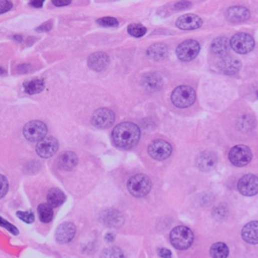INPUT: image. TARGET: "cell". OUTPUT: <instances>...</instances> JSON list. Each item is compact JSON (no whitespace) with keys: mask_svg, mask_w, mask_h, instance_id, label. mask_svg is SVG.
Listing matches in <instances>:
<instances>
[{"mask_svg":"<svg viewBox=\"0 0 258 258\" xmlns=\"http://www.w3.org/2000/svg\"><path fill=\"white\" fill-rule=\"evenodd\" d=\"M140 138L139 127L132 122H123L118 124L112 132L113 143L122 149L134 147Z\"/></svg>","mask_w":258,"mask_h":258,"instance_id":"cell-1","label":"cell"},{"mask_svg":"<svg viewBox=\"0 0 258 258\" xmlns=\"http://www.w3.org/2000/svg\"><path fill=\"white\" fill-rule=\"evenodd\" d=\"M169 240L176 249L186 250L191 247L194 242V233L186 226H178L171 230Z\"/></svg>","mask_w":258,"mask_h":258,"instance_id":"cell-2","label":"cell"},{"mask_svg":"<svg viewBox=\"0 0 258 258\" xmlns=\"http://www.w3.org/2000/svg\"><path fill=\"white\" fill-rule=\"evenodd\" d=\"M127 189L129 193L136 198L145 197L151 190L150 179L142 174L135 175L128 180Z\"/></svg>","mask_w":258,"mask_h":258,"instance_id":"cell-3","label":"cell"},{"mask_svg":"<svg viewBox=\"0 0 258 258\" xmlns=\"http://www.w3.org/2000/svg\"><path fill=\"white\" fill-rule=\"evenodd\" d=\"M196 100V92L189 86H180L171 94V101L178 108H187L194 104Z\"/></svg>","mask_w":258,"mask_h":258,"instance_id":"cell-4","label":"cell"},{"mask_svg":"<svg viewBox=\"0 0 258 258\" xmlns=\"http://www.w3.org/2000/svg\"><path fill=\"white\" fill-rule=\"evenodd\" d=\"M254 40L253 38L244 33H238L236 34L230 41L231 48L238 54L244 55L250 53L254 48Z\"/></svg>","mask_w":258,"mask_h":258,"instance_id":"cell-5","label":"cell"},{"mask_svg":"<svg viewBox=\"0 0 258 258\" xmlns=\"http://www.w3.org/2000/svg\"><path fill=\"white\" fill-rule=\"evenodd\" d=\"M48 132L47 125L38 120H34L26 124L24 127V135L25 137L32 142H37L41 141L46 137V134Z\"/></svg>","mask_w":258,"mask_h":258,"instance_id":"cell-6","label":"cell"},{"mask_svg":"<svg viewBox=\"0 0 258 258\" xmlns=\"http://www.w3.org/2000/svg\"><path fill=\"white\" fill-rule=\"evenodd\" d=\"M171 152H173V147H171L170 143L162 139H156L148 146L149 155L156 160L166 159L170 156Z\"/></svg>","mask_w":258,"mask_h":258,"instance_id":"cell-7","label":"cell"},{"mask_svg":"<svg viewBox=\"0 0 258 258\" xmlns=\"http://www.w3.org/2000/svg\"><path fill=\"white\" fill-rule=\"evenodd\" d=\"M229 159L236 166H245L252 159V152L246 145H236L229 152Z\"/></svg>","mask_w":258,"mask_h":258,"instance_id":"cell-8","label":"cell"},{"mask_svg":"<svg viewBox=\"0 0 258 258\" xmlns=\"http://www.w3.org/2000/svg\"><path fill=\"white\" fill-rule=\"evenodd\" d=\"M200 52V45L197 41L188 40L183 42L177 49V56L183 62L194 60Z\"/></svg>","mask_w":258,"mask_h":258,"instance_id":"cell-9","label":"cell"},{"mask_svg":"<svg viewBox=\"0 0 258 258\" xmlns=\"http://www.w3.org/2000/svg\"><path fill=\"white\" fill-rule=\"evenodd\" d=\"M237 188L243 196H255L258 194V178L254 175H245L239 180Z\"/></svg>","mask_w":258,"mask_h":258,"instance_id":"cell-10","label":"cell"},{"mask_svg":"<svg viewBox=\"0 0 258 258\" xmlns=\"http://www.w3.org/2000/svg\"><path fill=\"white\" fill-rule=\"evenodd\" d=\"M115 119L114 112L107 108L98 109L93 113L92 124L97 128H108L110 127Z\"/></svg>","mask_w":258,"mask_h":258,"instance_id":"cell-11","label":"cell"},{"mask_svg":"<svg viewBox=\"0 0 258 258\" xmlns=\"http://www.w3.org/2000/svg\"><path fill=\"white\" fill-rule=\"evenodd\" d=\"M58 148H59L58 140L55 137L49 136L39 141L36 150L41 157L49 158L58 151Z\"/></svg>","mask_w":258,"mask_h":258,"instance_id":"cell-12","label":"cell"},{"mask_svg":"<svg viewBox=\"0 0 258 258\" xmlns=\"http://www.w3.org/2000/svg\"><path fill=\"white\" fill-rule=\"evenodd\" d=\"M76 234V226L73 223L65 222L61 224L56 231V239L59 243H69Z\"/></svg>","mask_w":258,"mask_h":258,"instance_id":"cell-13","label":"cell"},{"mask_svg":"<svg viewBox=\"0 0 258 258\" xmlns=\"http://www.w3.org/2000/svg\"><path fill=\"white\" fill-rule=\"evenodd\" d=\"M176 25L181 30L192 31L201 28L203 25V21L196 15H186L179 18Z\"/></svg>","mask_w":258,"mask_h":258,"instance_id":"cell-14","label":"cell"},{"mask_svg":"<svg viewBox=\"0 0 258 258\" xmlns=\"http://www.w3.org/2000/svg\"><path fill=\"white\" fill-rule=\"evenodd\" d=\"M109 64V57L105 53H95L89 57L88 66L96 72L104 71Z\"/></svg>","mask_w":258,"mask_h":258,"instance_id":"cell-15","label":"cell"},{"mask_svg":"<svg viewBox=\"0 0 258 258\" xmlns=\"http://www.w3.org/2000/svg\"><path fill=\"white\" fill-rule=\"evenodd\" d=\"M241 236L243 240L249 244H258V221L246 224L241 231Z\"/></svg>","mask_w":258,"mask_h":258,"instance_id":"cell-16","label":"cell"},{"mask_svg":"<svg viewBox=\"0 0 258 258\" xmlns=\"http://www.w3.org/2000/svg\"><path fill=\"white\" fill-rule=\"evenodd\" d=\"M217 161H218V158L215 155V153L210 151H205L200 153V155L198 156L197 166L203 171H209L215 167Z\"/></svg>","mask_w":258,"mask_h":258,"instance_id":"cell-17","label":"cell"},{"mask_svg":"<svg viewBox=\"0 0 258 258\" xmlns=\"http://www.w3.org/2000/svg\"><path fill=\"white\" fill-rule=\"evenodd\" d=\"M226 18L231 23H242L250 18V13L246 8L233 7L226 12Z\"/></svg>","mask_w":258,"mask_h":258,"instance_id":"cell-18","label":"cell"},{"mask_svg":"<svg viewBox=\"0 0 258 258\" xmlns=\"http://www.w3.org/2000/svg\"><path fill=\"white\" fill-rule=\"evenodd\" d=\"M218 67L221 70V72H223L226 75H234L236 74L240 68H241V63L239 60L235 59V58H223L219 63H218Z\"/></svg>","mask_w":258,"mask_h":258,"instance_id":"cell-19","label":"cell"},{"mask_svg":"<svg viewBox=\"0 0 258 258\" xmlns=\"http://www.w3.org/2000/svg\"><path fill=\"white\" fill-rule=\"evenodd\" d=\"M101 220L108 227H119L123 223L121 214L114 209L104 211L101 214Z\"/></svg>","mask_w":258,"mask_h":258,"instance_id":"cell-20","label":"cell"},{"mask_svg":"<svg viewBox=\"0 0 258 258\" xmlns=\"http://www.w3.org/2000/svg\"><path fill=\"white\" fill-rule=\"evenodd\" d=\"M78 163V157L73 151H66L62 153L58 159V165L61 169L69 171L72 170Z\"/></svg>","mask_w":258,"mask_h":258,"instance_id":"cell-21","label":"cell"},{"mask_svg":"<svg viewBox=\"0 0 258 258\" xmlns=\"http://www.w3.org/2000/svg\"><path fill=\"white\" fill-rule=\"evenodd\" d=\"M168 53L167 47L164 44H154L147 50V55L154 61H161L166 58Z\"/></svg>","mask_w":258,"mask_h":258,"instance_id":"cell-22","label":"cell"},{"mask_svg":"<svg viewBox=\"0 0 258 258\" xmlns=\"http://www.w3.org/2000/svg\"><path fill=\"white\" fill-rule=\"evenodd\" d=\"M144 87L149 91H157L162 87V79L157 74H147L143 78Z\"/></svg>","mask_w":258,"mask_h":258,"instance_id":"cell-23","label":"cell"},{"mask_svg":"<svg viewBox=\"0 0 258 258\" xmlns=\"http://www.w3.org/2000/svg\"><path fill=\"white\" fill-rule=\"evenodd\" d=\"M65 200H66V196L60 189L54 188L50 190L48 194V204L52 208L61 206L65 202Z\"/></svg>","mask_w":258,"mask_h":258,"instance_id":"cell-24","label":"cell"},{"mask_svg":"<svg viewBox=\"0 0 258 258\" xmlns=\"http://www.w3.org/2000/svg\"><path fill=\"white\" fill-rule=\"evenodd\" d=\"M229 42L226 38H218L215 39L211 45V51L213 54L217 56H224L228 52Z\"/></svg>","mask_w":258,"mask_h":258,"instance_id":"cell-25","label":"cell"},{"mask_svg":"<svg viewBox=\"0 0 258 258\" xmlns=\"http://www.w3.org/2000/svg\"><path fill=\"white\" fill-rule=\"evenodd\" d=\"M24 87L27 93L34 95L41 93L45 89V83L41 79H35L32 81H28L24 83Z\"/></svg>","mask_w":258,"mask_h":258,"instance_id":"cell-26","label":"cell"},{"mask_svg":"<svg viewBox=\"0 0 258 258\" xmlns=\"http://www.w3.org/2000/svg\"><path fill=\"white\" fill-rule=\"evenodd\" d=\"M210 254L212 258H227L229 255V248L225 243L218 242L212 245Z\"/></svg>","mask_w":258,"mask_h":258,"instance_id":"cell-27","label":"cell"},{"mask_svg":"<svg viewBox=\"0 0 258 258\" xmlns=\"http://www.w3.org/2000/svg\"><path fill=\"white\" fill-rule=\"evenodd\" d=\"M38 213L40 220L44 223H49L53 220L54 212L53 208L49 204H41L38 208Z\"/></svg>","mask_w":258,"mask_h":258,"instance_id":"cell-28","label":"cell"},{"mask_svg":"<svg viewBox=\"0 0 258 258\" xmlns=\"http://www.w3.org/2000/svg\"><path fill=\"white\" fill-rule=\"evenodd\" d=\"M254 126V119L249 115H244L238 121V128L241 131H248L251 130Z\"/></svg>","mask_w":258,"mask_h":258,"instance_id":"cell-29","label":"cell"},{"mask_svg":"<svg viewBox=\"0 0 258 258\" xmlns=\"http://www.w3.org/2000/svg\"><path fill=\"white\" fill-rule=\"evenodd\" d=\"M101 258H126V257L121 249L117 247H111L103 251Z\"/></svg>","mask_w":258,"mask_h":258,"instance_id":"cell-30","label":"cell"},{"mask_svg":"<svg viewBox=\"0 0 258 258\" xmlns=\"http://www.w3.org/2000/svg\"><path fill=\"white\" fill-rule=\"evenodd\" d=\"M127 32L129 33L130 36H132L134 38H141L146 34V28H144L143 26L138 25V24H133L128 27Z\"/></svg>","mask_w":258,"mask_h":258,"instance_id":"cell-31","label":"cell"},{"mask_svg":"<svg viewBox=\"0 0 258 258\" xmlns=\"http://www.w3.org/2000/svg\"><path fill=\"white\" fill-rule=\"evenodd\" d=\"M97 23L104 28H115L118 26V21L114 18H102Z\"/></svg>","mask_w":258,"mask_h":258,"instance_id":"cell-32","label":"cell"},{"mask_svg":"<svg viewBox=\"0 0 258 258\" xmlns=\"http://www.w3.org/2000/svg\"><path fill=\"white\" fill-rule=\"evenodd\" d=\"M8 191H9V181L5 176L0 175V199L4 198L8 194Z\"/></svg>","mask_w":258,"mask_h":258,"instance_id":"cell-33","label":"cell"},{"mask_svg":"<svg viewBox=\"0 0 258 258\" xmlns=\"http://www.w3.org/2000/svg\"><path fill=\"white\" fill-rule=\"evenodd\" d=\"M18 217L23 220L24 222L28 223V224H31L35 221V215L32 213V212H23V211H19L17 213Z\"/></svg>","mask_w":258,"mask_h":258,"instance_id":"cell-34","label":"cell"},{"mask_svg":"<svg viewBox=\"0 0 258 258\" xmlns=\"http://www.w3.org/2000/svg\"><path fill=\"white\" fill-rule=\"evenodd\" d=\"M0 226L6 228L8 231H10L14 235H18L19 234L18 228L16 226H14L13 224H11L10 222H8L7 220H5L4 218H2V217H0Z\"/></svg>","mask_w":258,"mask_h":258,"instance_id":"cell-35","label":"cell"},{"mask_svg":"<svg viewBox=\"0 0 258 258\" xmlns=\"http://www.w3.org/2000/svg\"><path fill=\"white\" fill-rule=\"evenodd\" d=\"M14 8L11 2H0V15L10 12Z\"/></svg>","mask_w":258,"mask_h":258,"instance_id":"cell-36","label":"cell"},{"mask_svg":"<svg viewBox=\"0 0 258 258\" xmlns=\"http://www.w3.org/2000/svg\"><path fill=\"white\" fill-rule=\"evenodd\" d=\"M157 253L161 258H170L171 257V251L166 248H159Z\"/></svg>","mask_w":258,"mask_h":258,"instance_id":"cell-37","label":"cell"},{"mask_svg":"<svg viewBox=\"0 0 258 258\" xmlns=\"http://www.w3.org/2000/svg\"><path fill=\"white\" fill-rule=\"evenodd\" d=\"M192 7V4L191 3H188V2H181V3H178L176 4L175 8L177 11H183V10H187L188 8H191Z\"/></svg>","mask_w":258,"mask_h":258,"instance_id":"cell-38","label":"cell"},{"mask_svg":"<svg viewBox=\"0 0 258 258\" xmlns=\"http://www.w3.org/2000/svg\"><path fill=\"white\" fill-rule=\"evenodd\" d=\"M52 29V25H51V23H47V24H44V25H42L37 31H39V32H48V31H50Z\"/></svg>","mask_w":258,"mask_h":258,"instance_id":"cell-39","label":"cell"},{"mask_svg":"<svg viewBox=\"0 0 258 258\" xmlns=\"http://www.w3.org/2000/svg\"><path fill=\"white\" fill-rule=\"evenodd\" d=\"M30 5L36 9H41L44 6V2H32Z\"/></svg>","mask_w":258,"mask_h":258,"instance_id":"cell-40","label":"cell"},{"mask_svg":"<svg viewBox=\"0 0 258 258\" xmlns=\"http://www.w3.org/2000/svg\"><path fill=\"white\" fill-rule=\"evenodd\" d=\"M71 4V2H53V5L56 7H65V6H69Z\"/></svg>","mask_w":258,"mask_h":258,"instance_id":"cell-41","label":"cell"},{"mask_svg":"<svg viewBox=\"0 0 258 258\" xmlns=\"http://www.w3.org/2000/svg\"><path fill=\"white\" fill-rule=\"evenodd\" d=\"M114 235L112 234V233H108V234H106V236H105V240L107 241V242H113L114 241Z\"/></svg>","mask_w":258,"mask_h":258,"instance_id":"cell-42","label":"cell"}]
</instances>
